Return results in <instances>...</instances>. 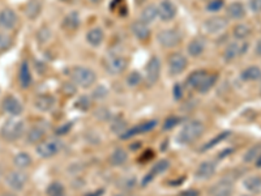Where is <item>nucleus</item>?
Segmentation results:
<instances>
[{
	"instance_id": "16",
	"label": "nucleus",
	"mask_w": 261,
	"mask_h": 196,
	"mask_svg": "<svg viewBox=\"0 0 261 196\" xmlns=\"http://www.w3.org/2000/svg\"><path fill=\"white\" fill-rule=\"evenodd\" d=\"M157 126V122L155 120H149V122H144L141 124H137L135 127L130 128V130H127L126 132L122 133V139H130V137H133L136 135H140V133H145L152 131L153 128Z\"/></svg>"
},
{
	"instance_id": "2",
	"label": "nucleus",
	"mask_w": 261,
	"mask_h": 196,
	"mask_svg": "<svg viewBox=\"0 0 261 196\" xmlns=\"http://www.w3.org/2000/svg\"><path fill=\"white\" fill-rule=\"evenodd\" d=\"M204 131H205V127L201 122L192 120V122H188L183 126L180 132L178 133L176 140H178L179 144H191V143H195L197 139H200Z\"/></svg>"
},
{
	"instance_id": "8",
	"label": "nucleus",
	"mask_w": 261,
	"mask_h": 196,
	"mask_svg": "<svg viewBox=\"0 0 261 196\" xmlns=\"http://www.w3.org/2000/svg\"><path fill=\"white\" fill-rule=\"evenodd\" d=\"M28 182V175L21 170H12L5 176V183L13 191H21L26 186Z\"/></svg>"
},
{
	"instance_id": "56",
	"label": "nucleus",
	"mask_w": 261,
	"mask_h": 196,
	"mask_svg": "<svg viewBox=\"0 0 261 196\" xmlns=\"http://www.w3.org/2000/svg\"><path fill=\"white\" fill-rule=\"evenodd\" d=\"M0 176H1V168H0Z\"/></svg>"
},
{
	"instance_id": "20",
	"label": "nucleus",
	"mask_w": 261,
	"mask_h": 196,
	"mask_svg": "<svg viewBox=\"0 0 261 196\" xmlns=\"http://www.w3.org/2000/svg\"><path fill=\"white\" fill-rule=\"evenodd\" d=\"M216 174V164L213 161H204L198 165L196 170V176L198 179H209Z\"/></svg>"
},
{
	"instance_id": "42",
	"label": "nucleus",
	"mask_w": 261,
	"mask_h": 196,
	"mask_svg": "<svg viewBox=\"0 0 261 196\" xmlns=\"http://www.w3.org/2000/svg\"><path fill=\"white\" fill-rule=\"evenodd\" d=\"M107 94H109V89H107L105 85H99V87H97V88L93 90V96L91 97L97 101H102L106 98Z\"/></svg>"
},
{
	"instance_id": "27",
	"label": "nucleus",
	"mask_w": 261,
	"mask_h": 196,
	"mask_svg": "<svg viewBox=\"0 0 261 196\" xmlns=\"http://www.w3.org/2000/svg\"><path fill=\"white\" fill-rule=\"evenodd\" d=\"M44 135H46L44 128H42L41 126H34L26 133V141L29 144H40L41 141L44 140Z\"/></svg>"
},
{
	"instance_id": "11",
	"label": "nucleus",
	"mask_w": 261,
	"mask_h": 196,
	"mask_svg": "<svg viewBox=\"0 0 261 196\" xmlns=\"http://www.w3.org/2000/svg\"><path fill=\"white\" fill-rule=\"evenodd\" d=\"M17 22H19V17L12 8H3L0 11V29L1 30L4 32L13 30L16 28Z\"/></svg>"
},
{
	"instance_id": "40",
	"label": "nucleus",
	"mask_w": 261,
	"mask_h": 196,
	"mask_svg": "<svg viewBox=\"0 0 261 196\" xmlns=\"http://www.w3.org/2000/svg\"><path fill=\"white\" fill-rule=\"evenodd\" d=\"M11 46H12V38L8 34L0 32V54L7 51Z\"/></svg>"
},
{
	"instance_id": "6",
	"label": "nucleus",
	"mask_w": 261,
	"mask_h": 196,
	"mask_svg": "<svg viewBox=\"0 0 261 196\" xmlns=\"http://www.w3.org/2000/svg\"><path fill=\"white\" fill-rule=\"evenodd\" d=\"M37 154L42 158H51L60 152L62 143L56 139H48L42 140L40 144H37Z\"/></svg>"
},
{
	"instance_id": "59",
	"label": "nucleus",
	"mask_w": 261,
	"mask_h": 196,
	"mask_svg": "<svg viewBox=\"0 0 261 196\" xmlns=\"http://www.w3.org/2000/svg\"><path fill=\"white\" fill-rule=\"evenodd\" d=\"M260 79H261V77H260ZM260 88H261V84H260Z\"/></svg>"
},
{
	"instance_id": "4",
	"label": "nucleus",
	"mask_w": 261,
	"mask_h": 196,
	"mask_svg": "<svg viewBox=\"0 0 261 196\" xmlns=\"http://www.w3.org/2000/svg\"><path fill=\"white\" fill-rule=\"evenodd\" d=\"M157 40L165 48H174L182 42V33L178 29H163L158 33Z\"/></svg>"
},
{
	"instance_id": "10",
	"label": "nucleus",
	"mask_w": 261,
	"mask_h": 196,
	"mask_svg": "<svg viewBox=\"0 0 261 196\" xmlns=\"http://www.w3.org/2000/svg\"><path fill=\"white\" fill-rule=\"evenodd\" d=\"M248 50V44L247 42H231L226 46L225 51H223V59L226 62H233L237 58L241 56L244 52Z\"/></svg>"
},
{
	"instance_id": "13",
	"label": "nucleus",
	"mask_w": 261,
	"mask_h": 196,
	"mask_svg": "<svg viewBox=\"0 0 261 196\" xmlns=\"http://www.w3.org/2000/svg\"><path fill=\"white\" fill-rule=\"evenodd\" d=\"M176 5L171 0H162L158 5V17L162 21H171L174 20L176 16Z\"/></svg>"
},
{
	"instance_id": "22",
	"label": "nucleus",
	"mask_w": 261,
	"mask_h": 196,
	"mask_svg": "<svg viewBox=\"0 0 261 196\" xmlns=\"http://www.w3.org/2000/svg\"><path fill=\"white\" fill-rule=\"evenodd\" d=\"M80 22H81V20H80V13L76 12V11H72V12L65 15L62 25H63L64 30H67V32H75V30L79 29Z\"/></svg>"
},
{
	"instance_id": "21",
	"label": "nucleus",
	"mask_w": 261,
	"mask_h": 196,
	"mask_svg": "<svg viewBox=\"0 0 261 196\" xmlns=\"http://www.w3.org/2000/svg\"><path fill=\"white\" fill-rule=\"evenodd\" d=\"M132 33H133V36L139 41H148L149 40V37H151L149 25L143 22L141 20L135 21V22L132 24Z\"/></svg>"
},
{
	"instance_id": "46",
	"label": "nucleus",
	"mask_w": 261,
	"mask_h": 196,
	"mask_svg": "<svg viewBox=\"0 0 261 196\" xmlns=\"http://www.w3.org/2000/svg\"><path fill=\"white\" fill-rule=\"evenodd\" d=\"M173 94H174V98L176 101L182 100L183 98V94H184V92H183V87L180 84H176L174 87V89H173Z\"/></svg>"
},
{
	"instance_id": "36",
	"label": "nucleus",
	"mask_w": 261,
	"mask_h": 196,
	"mask_svg": "<svg viewBox=\"0 0 261 196\" xmlns=\"http://www.w3.org/2000/svg\"><path fill=\"white\" fill-rule=\"evenodd\" d=\"M261 154V144H256L251 147V148L245 152V154L243 156V160L247 164H251V162H255L257 160V157Z\"/></svg>"
},
{
	"instance_id": "49",
	"label": "nucleus",
	"mask_w": 261,
	"mask_h": 196,
	"mask_svg": "<svg viewBox=\"0 0 261 196\" xmlns=\"http://www.w3.org/2000/svg\"><path fill=\"white\" fill-rule=\"evenodd\" d=\"M180 196H198V192L196 190H188V191L180 194Z\"/></svg>"
},
{
	"instance_id": "26",
	"label": "nucleus",
	"mask_w": 261,
	"mask_h": 196,
	"mask_svg": "<svg viewBox=\"0 0 261 196\" xmlns=\"http://www.w3.org/2000/svg\"><path fill=\"white\" fill-rule=\"evenodd\" d=\"M19 81H20L22 89H28L32 84V73H30V68H29V64L26 60L21 64L20 72H19Z\"/></svg>"
},
{
	"instance_id": "48",
	"label": "nucleus",
	"mask_w": 261,
	"mask_h": 196,
	"mask_svg": "<svg viewBox=\"0 0 261 196\" xmlns=\"http://www.w3.org/2000/svg\"><path fill=\"white\" fill-rule=\"evenodd\" d=\"M69 128H71V124H65L63 127H60L59 130H56V133H59V135H63V133H67L69 131Z\"/></svg>"
},
{
	"instance_id": "1",
	"label": "nucleus",
	"mask_w": 261,
	"mask_h": 196,
	"mask_svg": "<svg viewBox=\"0 0 261 196\" xmlns=\"http://www.w3.org/2000/svg\"><path fill=\"white\" fill-rule=\"evenodd\" d=\"M69 77L73 81V84L80 88L87 89L94 85L97 81V73L89 67H84V65H77L69 71Z\"/></svg>"
},
{
	"instance_id": "41",
	"label": "nucleus",
	"mask_w": 261,
	"mask_h": 196,
	"mask_svg": "<svg viewBox=\"0 0 261 196\" xmlns=\"http://www.w3.org/2000/svg\"><path fill=\"white\" fill-rule=\"evenodd\" d=\"M143 81V76H141V73L137 72V71H133V72H130L127 77V84L130 85V87H137L140 85V83Z\"/></svg>"
},
{
	"instance_id": "24",
	"label": "nucleus",
	"mask_w": 261,
	"mask_h": 196,
	"mask_svg": "<svg viewBox=\"0 0 261 196\" xmlns=\"http://www.w3.org/2000/svg\"><path fill=\"white\" fill-rule=\"evenodd\" d=\"M157 17H158V7L153 4V3L145 5L141 13H140V20L145 22V24H151Z\"/></svg>"
},
{
	"instance_id": "23",
	"label": "nucleus",
	"mask_w": 261,
	"mask_h": 196,
	"mask_svg": "<svg viewBox=\"0 0 261 196\" xmlns=\"http://www.w3.org/2000/svg\"><path fill=\"white\" fill-rule=\"evenodd\" d=\"M226 13H227V17L231 20H241L245 16V8L240 1H234V3L227 5Z\"/></svg>"
},
{
	"instance_id": "55",
	"label": "nucleus",
	"mask_w": 261,
	"mask_h": 196,
	"mask_svg": "<svg viewBox=\"0 0 261 196\" xmlns=\"http://www.w3.org/2000/svg\"><path fill=\"white\" fill-rule=\"evenodd\" d=\"M118 196H130V195H127V194H122V195H118Z\"/></svg>"
},
{
	"instance_id": "60",
	"label": "nucleus",
	"mask_w": 261,
	"mask_h": 196,
	"mask_svg": "<svg viewBox=\"0 0 261 196\" xmlns=\"http://www.w3.org/2000/svg\"><path fill=\"white\" fill-rule=\"evenodd\" d=\"M62 196H63V195H62Z\"/></svg>"
},
{
	"instance_id": "43",
	"label": "nucleus",
	"mask_w": 261,
	"mask_h": 196,
	"mask_svg": "<svg viewBox=\"0 0 261 196\" xmlns=\"http://www.w3.org/2000/svg\"><path fill=\"white\" fill-rule=\"evenodd\" d=\"M178 123H179V118H176V116H170V118H167V119L165 120V123H163V130H165V131H170V130L176 127Z\"/></svg>"
},
{
	"instance_id": "39",
	"label": "nucleus",
	"mask_w": 261,
	"mask_h": 196,
	"mask_svg": "<svg viewBox=\"0 0 261 196\" xmlns=\"http://www.w3.org/2000/svg\"><path fill=\"white\" fill-rule=\"evenodd\" d=\"M75 106L79 109V110H81V111H87V110H89V109H90V106H91L90 97L81 96L79 100L76 101Z\"/></svg>"
},
{
	"instance_id": "34",
	"label": "nucleus",
	"mask_w": 261,
	"mask_h": 196,
	"mask_svg": "<svg viewBox=\"0 0 261 196\" xmlns=\"http://www.w3.org/2000/svg\"><path fill=\"white\" fill-rule=\"evenodd\" d=\"M251 33H252V29L247 24H239L233 29L234 37L238 41H240V42L241 41H245V38H248L251 36Z\"/></svg>"
},
{
	"instance_id": "52",
	"label": "nucleus",
	"mask_w": 261,
	"mask_h": 196,
	"mask_svg": "<svg viewBox=\"0 0 261 196\" xmlns=\"http://www.w3.org/2000/svg\"><path fill=\"white\" fill-rule=\"evenodd\" d=\"M255 162H256L257 168H261V154L259 157H257V160L255 161Z\"/></svg>"
},
{
	"instance_id": "57",
	"label": "nucleus",
	"mask_w": 261,
	"mask_h": 196,
	"mask_svg": "<svg viewBox=\"0 0 261 196\" xmlns=\"http://www.w3.org/2000/svg\"><path fill=\"white\" fill-rule=\"evenodd\" d=\"M62 1H68V0H62Z\"/></svg>"
},
{
	"instance_id": "53",
	"label": "nucleus",
	"mask_w": 261,
	"mask_h": 196,
	"mask_svg": "<svg viewBox=\"0 0 261 196\" xmlns=\"http://www.w3.org/2000/svg\"><path fill=\"white\" fill-rule=\"evenodd\" d=\"M89 1H91V3H94V4H98V3H101L102 0H89Z\"/></svg>"
},
{
	"instance_id": "30",
	"label": "nucleus",
	"mask_w": 261,
	"mask_h": 196,
	"mask_svg": "<svg viewBox=\"0 0 261 196\" xmlns=\"http://www.w3.org/2000/svg\"><path fill=\"white\" fill-rule=\"evenodd\" d=\"M128 161V153L123 148H116L114 152L111 153L110 162L114 166H122Z\"/></svg>"
},
{
	"instance_id": "9",
	"label": "nucleus",
	"mask_w": 261,
	"mask_h": 196,
	"mask_svg": "<svg viewBox=\"0 0 261 196\" xmlns=\"http://www.w3.org/2000/svg\"><path fill=\"white\" fill-rule=\"evenodd\" d=\"M167 64H169V72H170V75L176 76V75H180V73L186 71L187 65H188V60L180 52H174L169 58Z\"/></svg>"
},
{
	"instance_id": "17",
	"label": "nucleus",
	"mask_w": 261,
	"mask_h": 196,
	"mask_svg": "<svg viewBox=\"0 0 261 196\" xmlns=\"http://www.w3.org/2000/svg\"><path fill=\"white\" fill-rule=\"evenodd\" d=\"M55 106V98L50 94H41L34 101V108L42 112L51 111Z\"/></svg>"
},
{
	"instance_id": "31",
	"label": "nucleus",
	"mask_w": 261,
	"mask_h": 196,
	"mask_svg": "<svg viewBox=\"0 0 261 196\" xmlns=\"http://www.w3.org/2000/svg\"><path fill=\"white\" fill-rule=\"evenodd\" d=\"M261 77V69L257 67V65H251L248 68H245L240 75V79L245 83H249V81L259 80Z\"/></svg>"
},
{
	"instance_id": "38",
	"label": "nucleus",
	"mask_w": 261,
	"mask_h": 196,
	"mask_svg": "<svg viewBox=\"0 0 261 196\" xmlns=\"http://www.w3.org/2000/svg\"><path fill=\"white\" fill-rule=\"evenodd\" d=\"M63 191L64 187L59 182H52L47 187V190H46V192H47L50 196H62L63 195Z\"/></svg>"
},
{
	"instance_id": "45",
	"label": "nucleus",
	"mask_w": 261,
	"mask_h": 196,
	"mask_svg": "<svg viewBox=\"0 0 261 196\" xmlns=\"http://www.w3.org/2000/svg\"><path fill=\"white\" fill-rule=\"evenodd\" d=\"M112 131L114 132H122L123 131H127V123L124 122V120H118L116 123L112 124Z\"/></svg>"
},
{
	"instance_id": "33",
	"label": "nucleus",
	"mask_w": 261,
	"mask_h": 196,
	"mask_svg": "<svg viewBox=\"0 0 261 196\" xmlns=\"http://www.w3.org/2000/svg\"><path fill=\"white\" fill-rule=\"evenodd\" d=\"M206 73L208 72H206V71H202V69L195 71V72L191 73L190 76H188V79H187V85H188L190 88H192V89H195V90H196V89L198 88V85L201 84L202 79L205 77Z\"/></svg>"
},
{
	"instance_id": "58",
	"label": "nucleus",
	"mask_w": 261,
	"mask_h": 196,
	"mask_svg": "<svg viewBox=\"0 0 261 196\" xmlns=\"http://www.w3.org/2000/svg\"><path fill=\"white\" fill-rule=\"evenodd\" d=\"M243 196H251V195H243Z\"/></svg>"
},
{
	"instance_id": "28",
	"label": "nucleus",
	"mask_w": 261,
	"mask_h": 196,
	"mask_svg": "<svg viewBox=\"0 0 261 196\" xmlns=\"http://www.w3.org/2000/svg\"><path fill=\"white\" fill-rule=\"evenodd\" d=\"M243 186L245 190H248L252 194H260L261 192V176L260 175H252L245 178Z\"/></svg>"
},
{
	"instance_id": "32",
	"label": "nucleus",
	"mask_w": 261,
	"mask_h": 196,
	"mask_svg": "<svg viewBox=\"0 0 261 196\" xmlns=\"http://www.w3.org/2000/svg\"><path fill=\"white\" fill-rule=\"evenodd\" d=\"M217 83V75H214V73H206L205 77L202 79L201 84L198 85V88L196 89L197 92L200 93H206L209 92L210 89L213 88V85Z\"/></svg>"
},
{
	"instance_id": "51",
	"label": "nucleus",
	"mask_w": 261,
	"mask_h": 196,
	"mask_svg": "<svg viewBox=\"0 0 261 196\" xmlns=\"http://www.w3.org/2000/svg\"><path fill=\"white\" fill-rule=\"evenodd\" d=\"M255 52H256V54L259 56H261V40L260 41H257L256 48H255Z\"/></svg>"
},
{
	"instance_id": "54",
	"label": "nucleus",
	"mask_w": 261,
	"mask_h": 196,
	"mask_svg": "<svg viewBox=\"0 0 261 196\" xmlns=\"http://www.w3.org/2000/svg\"><path fill=\"white\" fill-rule=\"evenodd\" d=\"M1 196H15V195H12V194H4V195Z\"/></svg>"
},
{
	"instance_id": "44",
	"label": "nucleus",
	"mask_w": 261,
	"mask_h": 196,
	"mask_svg": "<svg viewBox=\"0 0 261 196\" xmlns=\"http://www.w3.org/2000/svg\"><path fill=\"white\" fill-rule=\"evenodd\" d=\"M222 7H223V1L222 0H212L209 4L206 5V9L209 12H218Z\"/></svg>"
},
{
	"instance_id": "12",
	"label": "nucleus",
	"mask_w": 261,
	"mask_h": 196,
	"mask_svg": "<svg viewBox=\"0 0 261 196\" xmlns=\"http://www.w3.org/2000/svg\"><path fill=\"white\" fill-rule=\"evenodd\" d=\"M202 28L209 34H218L227 28V19L222 16H213L202 22Z\"/></svg>"
},
{
	"instance_id": "37",
	"label": "nucleus",
	"mask_w": 261,
	"mask_h": 196,
	"mask_svg": "<svg viewBox=\"0 0 261 196\" xmlns=\"http://www.w3.org/2000/svg\"><path fill=\"white\" fill-rule=\"evenodd\" d=\"M227 136H230L229 131H226V132L219 133L218 136H216V137H214V139H212V140H210L209 143H206V144L204 145V147H202L201 149H202V151H208V149L213 148V147H216V145H217V144H219V143H222V141L225 140V139Z\"/></svg>"
},
{
	"instance_id": "19",
	"label": "nucleus",
	"mask_w": 261,
	"mask_h": 196,
	"mask_svg": "<svg viewBox=\"0 0 261 196\" xmlns=\"http://www.w3.org/2000/svg\"><path fill=\"white\" fill-rule=\"evenodd\" d=\"M205 48H206V41L204 40L202 37H196V38H194V40L188 44L187 51H188V54H190L191 56L198 58L202 52L205 51Z\"/></svg>"
},
{
	"instance_id": "3",
	"label": "nucleus",
	"mask_w": 261,
	"mask_h": 196,
	"mask_svg": "<svg viewBox=\"0 0 261 196\" xmlns=\"http://www.w3.org/2000/svg\"><path fill=\"white\" fill-rule=\"evenodd\" d=\"M25 131V123L20 119H8L0 130V136L3 137L5 141L13 143V141L19 140L24 136Z\"/></svg>"
},
{
	"instance_id": "14",
	"label": "nucleus",
	"mask_w": 261,
	"mask_h": 196,
	"mask_svg": "<svg viewBox=\"0 0 261 196\" xmlns=\"http://www.w3.org/2000/svg\"><path fill=\"white\" fill-rule=\"evenodd\" d=\"M1 109L4 110V112H7V114H9V115L12 116L21 115V112L24 111V109H22V105H21L20 101L13 96L5 97L4 100H3V102H1Z\"/></svg>"
},
{
	"instance_id": "18",
	"label": "nucleus",
	"mask_w": 261,
	"mask_h": 196,
	"mask_svg": "<svg viewBox=\"0 0 261 196\" xmlns=\"http://www.w3.org/2000/svg\"><path fill=\"white\" fill-rule=\"evenodd\" d=\"M169 166H170V162L167 160H161L158 161L157 164L153 166V169H152L151 172L148 173V175L144 178L143 180V184L144 186H147V184H149L152 182V180L154 179L155 176H158L159 174H162V173H165L169 169Z\"/></svg>"
},
{
	"instance_id": "5",
	"label": "nucleus",
	"mask_w": 261,
	"mask_h": 196,
	"mask_svg": "<svg viewBox=\"0 0 261 196\" xmlns=\"http://www.w3.org/2000/svg\"><path fill=\"white\" fill-rule=\"evenodd\" d=\"M128 67V60L119 54H111L105 60V68L111 75H120Z\"/></svg>"
},
{
	"instance_id": "7",
	"label": "nucleus",
	"mask_w": 261,
	"mask_h": 196,
	"mask_svg": "<svg viewBox=\"0 0 261 196\" xmlns=\"http://www.w3.org/2000/svg\"><path fill=\"white\" fill-rule=\"evenodd\" d=\"M161 60L157 56H153L147 64V68H145V81H147L148 87L154 85L157 81L159 80L161 76Z\"/></svg>"
},
{
	"instance_id": "47",
	"label": "nucleus",
	"mask_w": 261,
	"mask_h": 196,
	"mask_svg": "<svg viewBox=\"0 0 261 196\" xmlns=\"http://www.w3.org/2000/svg\"><path fill=\"white\" fill-rule=\"evenodd\" d=\"M249 8L255 13H261V0H249Z\"/></svg>"
},
{
	"instance_id": "29",
	"label": "nucleus",
	"mask_w": 261,
	"mask_h": 196,
	"mask_svg": "<svg viewBox=\"0 0 261 196\" xmlns=\"http://www.w3.org/2000/svg\"><path fill=\"white\" fill-rule=\"evenodd\" d=\"M41 9H42V5H41L40 0H29L28 4L25 7V15L30 20H34L40 16Z\"/></svg>"
},
{
	"instance_id": "25",
	"label": "nucleus",
	"mask_w": 261,
	"mask_h": 196,
	"mask_svg": "<svg viewBox=\"0 0 261 196\" xmlns=\"http://www.w3.org/2000/svg\"><path fill=\"white\" fill-rule=\"evenodd\" d=\"M105 40V33L101 28H93L87 33V42L91 47H98Z\"/></svg>"
},
{
	"instance_id": "15",
	"label": "nucleus",
	"mask_w": 261,
	"mask_h": 196,
	"mask_svg": "<svg viewBox=\"0 0 261 196\" xmlns=\"http://www.w3.org/2000/svg\"><path fill=\"white\" fill-rule=\"evenodd\" d=\"M234 184L227 179L219 180L218 183L212 186L209 190L210 196H233Z\"/></svg>"
},
{
	"instance_id": "50",
	"label": "nucleus",
	"mask_w": 261,
	"mask_h": 196,
	"mask_svg": "<svg viewBox=\"0 0 261 196\" xmlns=\"http://www.w3.org/2000/svg\"><path fill=\"white\" fill-rule=\"evenodd\" d=\"M102 195H103V190H97V191L89 192V194L85 196H102Z\"/></svg>"
},
{
	"instance_id": "35",
	"label": "nucleus",
	"mask_w": 261,
	"mask_h": 196,
	"mask_svg": "<svg viewBox=\"0 0 261 196\" xmlns=\"http://www.w3.org/2000/svg\"><path fill=\"white\" fill-rule=\"evenodd\" d=\"M13 165L19 169H26L32 165V157L28 153H19L13 157Z\"/></svg>"
}]
</instances>
